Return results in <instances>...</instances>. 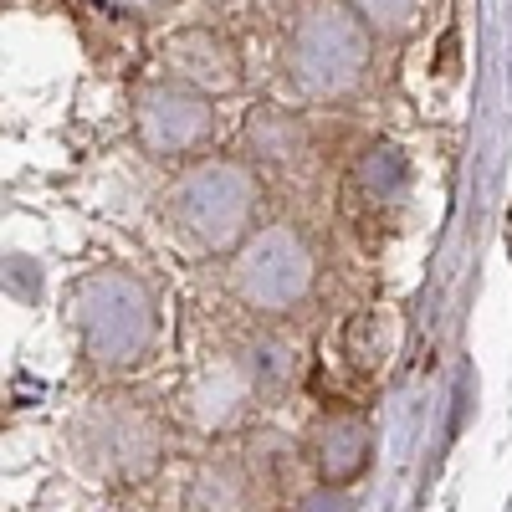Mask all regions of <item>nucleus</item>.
<instances>
[{"label":"nucleus","instance_id":"obj_4","mask_svg":"<svg viewBox=\"0 0 512 512\" xmlns=\"http://www.w3.org/2000/svg\"><path fill=\"white\" fill-rule=\"evenodd\" d=\"M231 297L251 318H292L297 308L313 303L318 292V246L297 226H262L226 267Z\"/></svg>","mask_w":512,"mask_h":512},{"label":"nucleus","instance_id":"obj_8","mask_svg":"<svg viewBox=\"0 0 512 512\" xmlns=\"http://www.w3.org/2000/svg\"><path fill=\"white\" fill-rule=\"evenodd\" d=\"M308 461L318 472V487H338L344 492L349 482H359L374 461V425L359 410H328L313 436H308Z\"/></svg>","mask_w":512,"mask_h":512},{"label":"nucleus","instance_id":"obj_14","mask_svg":"<svg viewBox=\"0 0 512 512\" xmlns=\"http://www.w3.org/2000/svg\"><path fill=\"white\" fill-rule=\"evenodd\" d=\"M374 36H410L425 16V0H349Z\"/></svg>","mask_w":512,"mask_h":512},{"label":"nucleus","instance_id":"obj_7","mask_svg":"<svg viewBox=\"0 0 512 512\" xmlns=\"http://www.w3.org/2000/svg\"><path fill=\"white\" fill-rule=\"evenodd\" d=\"M159 72L185 82V88H195V93H205V98H231V93H241V82H246L236 41L226 31H216V26L175 31L159 47Z\"/></svg>","mask_w":512,"mask_h":512},{"label":"nucleus","instance_id":"obj_1","mask_svg":"<svg viewBox=\"0 0 512 512\" xmlns=\"http://www.w3.org/2000/svg\"><path fill=\"white\" fill-rule=\"evenodd\" d=\"M262 175L241 154H205L185 164L164 190V231L190 256H236L262 221Z\"/></svg>","mask_w":512,"mask_h":512},{"label":"nucleus","instance_id":"obj_2","mask_svg":"<svg viewBox=\"0 0 512 512\" xmlns=\"http://www.w3.org/2000/svg\"><path fill=\"white\" fill-rule=\"evenodd\" d=\"M374 31L349 0H297L282 21V77L303 103H344L369 82Z\"/></svg>","mask_w":512,"mask_h":512},{"label":"nucleus","instance_id":"obj_9","mask_svg":"<svg viewBox=\"0 0 512 512\" xmlns=\"http://www.w3.org/2000/svg\"><path fill=\"white\" fill-rule=\"evenodd\" d=\"M251 395H256V379L246 374V364L241 359H221L185 390V410H190V420L200 425V431H226V425L241 420Z\"/></svg>","mask_w":512,"mask_h":512},{"label":"nucleus","instance_id":"obj_5","mask_svg":"<svg viewBox=\"0 0 512 512\" xmlns=\"http://www.w3.org/2000/svg\"><path fill=\"white\" fill-rule=\"evenodd\" d=\"M72 456L88 477L108 487L144 482L164 456V425L134 395H103L72 420Z\"/></svg>","mask_w":512,"mask_h":512},{"label":"nucleus","instance_id":"obj_13","mask_svg":"<svg viewBox=\"0 0 512 512\" xmlns=\"http://www.w3.org/2000/svg\"><path fill=\"white\" fill-rule=\"evenodd\" d=\"M390 349H395V323H390V313L364 308V313L349 318V328H344V359H349L359 374H379L384 364H390Z\"/></svg>","mask_w":512,"mask_h":512},{"label":"nucleus","instance_id":"obj_12","mask_svg":"<svg viewBox=\"0 0 512 512\" xmlns=\"http://www.w3.org/2000/svg\"><path fill=\"white\" fill-rule=\"evenodd\" d=\"M349 180H354V190L369 195V200H400V195L410 190V159H405L395 144H369V149L354 159Z\"/></svg>","mask_w":512,"mask_h":512},{"label":"nucleus","instance_id":"obj_6","mask_svg":"<svg viewBox=\"0 0 512 512\" xmlns=\"http://www.w3.org/2000/svg\"><path fill=\"white\" fill-rule=\"evenodd\" d=\"M221 134L216 98H205L175 77H154L134 93V144L164 164H195Z\"/></svg>","mask_w":512,"mask_h":512},{"label":"nucleus","instance_id":"obj_16","mask_svg":"<svg viewBox=\"0 0 512 512\" xmlns=\"http://www.w3.org/2000/svg\"><path fill=\"white\" fill-rule=\"evenodd\" d=\"M103 6L128 11V16H154V11H164V6H169V0H103Z\"/></svg>","mask_w":512,"mask_h":512},{"label":"nucleus","instance_id":"obj_15","mask_svg":"<svg viewBox=\"0 0 512 512\" xmlns=\"http://www.w3.org/2000/svg\"><path fill=\"white\" fill-rule=\"evenodd\" d=\"M297 512H354V507H349V497L338 487H313L303 502H297Z\"/></svg>","mask_w":512,"mask_h":512},{"label":"nucleus","instance_id":"obj_3","mask_svg":"<svg viewBox=\"0 0 512 512\" xmlns=\"http://www.w3.org/2000/svg\"><path fill=\"white\" fill-rule=\"evenodd\" d=\"M72 323L93 369H139L159 338V303L139 272H93L72 292Z\"/></svg>","mask_w":512,"mask_h":512},{"label":"nucleus","instance_id":"obj_10","mask_svg":"<svg viewBox=\"0 0 512 512\" xmlns=\"http://www.w3.org/2000/svg\"><path fill=\"white\" fill-rule=\"evenodd\" d=\"M308 154V128L287 108H251L241 123V159L256 169H282Z\"/></svg>","mask_w":512,"mask_h":512},{"label":"nucleus","instance_id":"obj_11","mask_svg":"<svg viewBox=\"0 0 512 512\" xmlns=\"http://www.w3.org/2000/svg\"><path fill=\"white\" fill-rule=\"evenodd\" d=\"M251 472L236 461H205L200 472L190 477L185 492V512H251Z\"/></svg>","mask_w":512,"mask_h":512}]
</instances>
